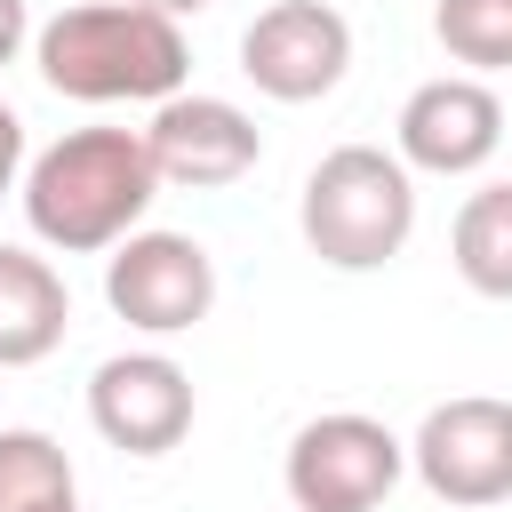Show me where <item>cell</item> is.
<instances>
[{
	"label": "cell",
	"instance_id": "obj_1",
	"mask_svg": "<svg viewBox=\"0 0 512 512\" xmlns=\"http://www.w3.org/2000/svg\"><path fill=\"white\" fill-rule=\"evenodd\" d=\"M16 200L32 240H48L56 256H104L160 200V168L144 152V128H72L24 160Z\"/></svg>",
	"mask_w": 512,
	"mask_h": 512
},
{
	"label": "cell",
	"instance_id": "obj_2",
	"mask_svg": "<svg viewBox=\"0 0 512 512\" xmlns=\"http://www.w3.org/2000/svg\"><path fill=\"white\" fill-rule=\"evenodd\" d=\"M32 64L72 104H160L184 88L192 48L184 24L144 0H88L32 32Z\"/></svg>",
	"mask_w": 512,
	"mask_h": 512
},
{
	"label": "cell",
	"instance_id": "obj_3",
	"mask_svg": "<svg viewBox=\"0 0 512 512\" xmlns=\"http://www.w3.org/2000/svg\"><path fill=\"white\" fill-rule=\"evenodd\" d=\"M296 224H304V248L336 272H376L408 248L416 232V176L400 152L384 144H336L320 152V168L304 176V200H296Z\"/></svg>",
	"mask_w": 512,
	"mask_h": 512
},
{
	"label": "cell",
	"instance_id": "obj_4",
	"mask_svg": "<svg viewBox=\"0 0 512 512\" xmlns=\"http://www.w3.org/2000/svg\"><path fill=\"white\" fill-rule=\"evenodd\" d=\"M400 472H408V440H392V424H376L360 408L312 416L280 464L296 512H376L400 488Z\"/></svg>",
	"mask_w": 512,
	"mask_h": 512
},
{
	"label": "cell",
	"instance_id": "obj_5",
	"mask_svg": "<svg viewBox=\"0 0 512 512\" xmlns=\"http://www.w3.org/2000/svg\"><path fill=\"white\" fill-rule=\"evenodd\" d=\"M104 304L144 336H184L216 304V264L192 232H128L104 256Z\"/></svg>",
	"mask_w": 512,
	"mask_h": 512
},
{
	"label": "cell",
	"instance_id": "obj_6",
	"mask_svg": "<svg viewBox=\"0 0 512 512\" xmlns=\"http://www.w3.org/2000/svg\"><path fill=\"white\" fill-rule=\"evenodd\" d=\"M408 464L416 480L440 496V504H504L512 496V400H488V392H464V400H440L416 440H408Z\"/></svg>",
	"mask_w": 512,
	"mask_h": 512
},
{
	"label": "cell",
	"instance_id": "obj_7",
	"mask_svg": "<svg viewBox=\"0 0 512 512\" xmlns=\"http://www.w3.org/2000/svg\"><path fill=\"white\" fill-rule=\"evenodd\" d=\"M240 72L272 104H312L352 72V24L328 0H272L240 32Z\"/></svg>",
	"mask_w": 512,
	"mask_h": 512
},
{
	"label": "cell",
	"instance_id": "obj_8",
	"mask_svg": "<svg viewBox=\"0 0 512 512\" xmlns=\"http://www.w3.org/2000/svg\"><path fill=\"white\" fill-rule=\"evenodd\" d=\"M144 152L160 168V184H184V192H224L240 184L256 160H264V136L256 120L232 104V96H160L152 104V128H144Z\"/></svg>",
	"mask_w": 512,
	"mask_h": 512
},
{
	"label": "cell",
	"instance_id": "obj_9",
	"mask_svg": "<svg viewBox=\"0 0 512 512\" xmlns=\"http://www.w3.org/2000/svg\"><path fill=\"white\" fill-rule=\"evenodd\" d=\"M88 424L120 456H168L192 432V376L168 352H112L88 376Z\"/></svg>",
	"mask_w": 512,
	"mask_h": 512
},
{
	"label": "cell",
	"instance_id": "obj_10",
	"mask_svg": "<svg viewBox=\"0 0 512 512\" xmlns=\"http://www.w3.org/2000/svg\"><path fill=\"white\" fill-rule=\"evenodd\" d=\"M504 144V104L472 72H440L400 104V160L424 176H472Z\"/></svg>",
	"mask_w": 512,
	"mask_h": 512
},
{
	"label": "cell",
	"instance_id": "obj_11",
	"mask_svg": "<svg viewBox=\"0 0 512 512\" xmlns=\"http://www.w3.org/2000/svg\"><path fill=\"white\" fill-rule=\"evenodd\" d=\"M72 328V288L48 256L0 240V368H32L64 344Z\"/></svg>",
	"mask_w": 512,
	"mask_h": 512
},
{
	"label": "cell",
	"instance_id": "obj_12",
	"mask_svg": "<svg viewBox=\"0 0 512 512\" xmlns=\"http://www.w3.org/2000/svg\"><path fill=\"white\" fill-rule=\"evenodd\" d=\"M448 256H456V272H464L472 296L512 304V184H480V192L456 208Z\"/></svg>",
	"mask_w": 512,
	"mask_h": 512
},
{
	"label": "cell",
	"instance_id": "obj_13",
	"mask_svg": "<svg viewBox=\"0 0 512 512\" xmlns=\"http://www.w3.org/2000/svg\"><path fill=\"white\" fill-rule=\"evenodd\" d=\"M56 504H80L72 456H64L48 432L8 424V432H0V512H56Z\"/></svg>",
	"mask_w": 512,
	"mask_h": 512
},
{
	"label": "cell",
	"instance_id": "obj_14",
	"mask_svg": "<svg viewBox=\"0 0 512 512\" xmlns=\"http://www.w3.org/2000/svg\"><path fill=\"white\" fill-rule=\"evenodd\" d=\"M432 32L472 72H504L512 64V0H440L432 8Z\"/></svg>",
	"mask_w": 512,
	"mask_h": 512
},
{
	"label": "cell",
	"instance_id": "obj_15",
	"mask_svg": "<svg viewBox=\"0 0 512 512\" xmlns=\"http://www.w3.org/2000/svg\"><path fill=\"white\" fill-rule=\"evenodd\" d=\"M16 184H24V120L0 104V200H8Z\"/></svg>",
	"mask_w": 512,
	"mask_h": 512
},
{
	"label": "cell",
	"instance_id": "obj_16",
	"mask_svg": "<svg viewBox=\"0 0 512 512\" xmlns=\"http://www.w3.org/2000/svg\"><path fill=\"white\" fill-rule=\"evenodd\" d=\"M24 40H32V8L24 0H0V64H16Z\"/></svg>",
	"mask_w": 512,
	"mask_h": 512
},
{
	"label": "cell",
	"instance_id": "obj_17",
	"mask_svg": "<svg viewBox=\"0 0 512 512\" xmlns=\"http://www.w3.org/2000/svg\"><path fill=\"white\" fill-rule=\"evenodd\" d=\"M144 8H160V16H200L208 0H144Z\"/></svg>",
	"mask_w": 512,
	"mask_h": 512
},
{
	"label": "cell",
	"instance_id": "obj_18",
	"mask_svg": "<svg viewBox=\"0 0 512 512\" xmlns=\"http://www.w3.org/2000/svg\"><path fill=\"white\" fill-rule=\"evenodd\" d=\"M56 512H80V504H56Z\"/></svg>",
	"mask_w": 512,
	"mask_h": 512
}]
</instances>
